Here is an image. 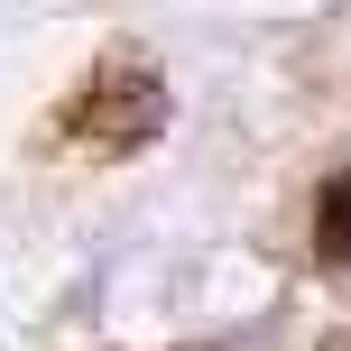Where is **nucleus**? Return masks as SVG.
Returning a JSON list of instances; mask_svg holds the SVG:
<instances>
[{
	"label": "nucleus",
	"mask_w": 351,
	"mask_h": 351,
	"mask_svg": "<svg viewBox=\"0 0 351 351\" xmlns=\"http://www.w3.org/2000/svg\"><path fill=\"white\" fill-rule=\"evenodd\" d=\"M158 130H167V74L148 56H130V47L93 56V74L56 102V148L65 158H130Z\"/></svg>",
	"instance_id": "1"
},
{
	"label": "nucleus",
	"mask_w": 351,
	"mask_h": 351,
	"mask_svg": "<svg viewBox=\"0 0 351 351\" xmlns=\"http://www.w3.org/2000/svg\"><path fill=\"white\" fill-rule=\"evenodd\" d=\"M315 259L351 268V167H342V176H324V185H315Z\"/></svg>",
	"instance_id": "2"
},
{
	"label": "nucleus",
	"mask_w": 351,
	"mask_h": 351,
	"mask_svg": "<svg viewBox=\"0 0 351 351\" xmlns=\"http://www.w3.org/2000/svg\"><path fill=\"white\" fill-rule=\"evenodd\" d=\"M333 351H351V342H333Z\"/></svg>",
	"instance_id": "3"
}]
</instances>
